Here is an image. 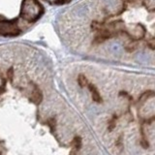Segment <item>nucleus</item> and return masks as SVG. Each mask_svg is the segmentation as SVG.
Here are the masks:
<instances>
[{"label": "nucleus", "instance_id": "obj_1", "mask_svg": "<svg viewBox=\"0 0 155 155\" xmlns=\"http://www.w3.org/2000/svg\"><path fill=\"white\" fill-rule=\"evenodd\" d=\"M43 13V7L37 0H23L21 17L26 21H34L41 16Z\"/></svg>", "mask_w": 155, "mask_h": 155}, {"label": "nucleus", "instance_id": "obj_2", "mask_svg": "<svg viewBox=\"0 0 155 155\" xmlns=\"http://www.w3.org/2000/svg\"><path fill=\"white\" fill-rule=\"evenodd\" d=\"M19 33V28L16 21H7L0 18V34L5 36H15Z\"/></svg>", "mask_w": 155, "mask_h": 155}, {"label": "nucleus", "instance_id": "obj_3", "mask_svg": "<svg viewBox=\"0 0 155 155\" xmlns=\"http://www.w3.org/2000/svg\"><path fill=\"white\" fill-rule=\"evenodd\" d=\"M79 84H80V85L81 86H82V87H84V86H86V84H87V82H88V81L86 80V78L84 76V75H80L79 76Z\"/></svg>", "mask_w": 155, "mask_h": 155}, {"label": "nucleus", "instance_id": "obj_4", "mask_svg": "<svg viewBox=\"0 0 155 155\" xmlns=\"http://www.w3.org/2000/svg\"><path fill=\"white\" fill-rule=\"evenodd\" d=\"M46 1L50 2V3H56V2H58V0H46Z\"/></svg>", "mask_w": 155, "mask_h": 155}, {"label": "nucleus", "instance_id": "obj_5", "mask_svg": "<svg viewBox=\"0 0 155 155\" xmlns=\"http://www.w3.org/2000/svg\"><path fill=\"white\" fill-rule=\"evenodd\" d=\"M62 1H68V0H62Z\"/></svg>", "mask_w": 155, "mask_h": 155}]
</instances>
